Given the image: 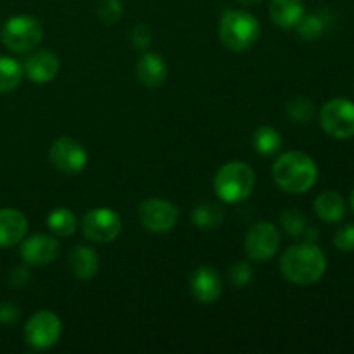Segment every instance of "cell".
<instances>
[{
  "mask_svg": "<svg viewBox=\"0 0 354 354\" xmlns=\"http://www.w3.org/2000/svg\"><path fill=\"white\" fill-rule=\"evenodd\" d=\"M327 270L325 252L315 242L294 244L280 259V272L289 282L296 286H313Z\"/></svg>",
  "mask_w": 354,
  "mask_h": 354,
  "instance_id": "6da1fadb",
  "label": "cell"
},
{
  "mask_svg": "<svg viewBox=\"0 0 354 354\" xmlns=\"http://www.w3.org/2000/svg\"><path fill=\"white\" fill-rule=\"evenodd\" d=\"M272 175L283 192L304 194L317 183L318 168L304 152L289 151L277 159Z\"/></svg>",
  "mask_w": 354,
  "mask_h": 354,
  "instance_id": "7a4b0ae2",
  "label": "cell"
},
{
  "mask_svg": "<svg viewBox=\"0 0 354 354\" xmlns=\"http://www.w3.org/2000/svg\"><path fill=\"white\" fill-rule=\"evenodd\" d=\"M218 33H220L221 44L228 50L245 52L254 47L256 41L259 40L261 26L258 19L248 10L232 9L221 16Z\"/></svg>",
  "mask_w": 354,
  "mask_h": 354,
  "instance_id": "3957f363",
  "label": "cell"
},
{
  "mask_svg": "<svg viewBox=\"0 0 354 354\" xmlns=\"http://www.w3.org/2000/svg\"><path fill=\"white\" fill-rule=\"evenodd\" d=\"M256 185L254 171L249 165L232 161L221 166L213 180L218 199L228 204H237L248 199Z\"/></svg>",
  "mask_w": 354,
  "mask_h": 354,
  "instance_id": "277c9868",
  "label": "cell"
},
{
  "mask_svg": "<svg viewBox=\"0 0 354 354\" xmlns=\"http://www.w3.org/2000/svg\"><path fill=\"white\" fill-rule=\"evenodd\" d=\"M0 38L10 52L24 54V52L35 50L40 45L44 38V26L37 17L17 14L6 21Z\"/></svg>",
  "mask_w": 354,
  "mask_h": 354,
  "instance_id": "5b68a950",
  "label": "cell"
},
{
  "mask_svg": "<svg viewBox=\"0 0 354 354\" xmlns=\"http://www.w3.org/2000/svg\"><path fill=\"white\" fill-rule=\"evenodd\" d=\"M62 334L61 318L54 311L41 310L30 317L24 327V341L35 351H45L57 344Z\"/></svg>",
  "mask_w": 354,
  "mask_h": 354,
  "instance_id": "8992f818",
  "label": "cell"
},
{
  "mask_svg": "<svg viewBox=\"0 0 354 354\" xmlns=\"http://www.w3.org/2000/svg\"><path fill=\"white\" fill-rule=\"evenodd\" d=\"M137 214L142 227L151 234H168L178 221L180 211L171 201L152 197V199L142 201Z\"/></svg>",
  "mask_w": 354,
  "mask_h": 354,
  "instance_id": "52a82bcc",
  "label": "cell"
},
{
  "mask_svg": "<svg viewBox=\"0 0 354 354\" xmlns=\"http://www.w3.org/2000/svg\"><path fill=\"white\" fill-rule=\"evenodd\" d=\"M82 230L88 241L97 244H109L120 237L123 230L120 214L109 207H95L86 211L82 220Z\"/></svg>",
  "mask_w": 354,
  "mask_h": 354,
  "instance_id": "ba28073f",
  "label": "cell"
},
{
  "mask_svg": "<svg viewBox=\"0 0 354 354\" xmlns=\"http://www.w3.org/2000/svg\"><path fill=\"white\" fill-rule=\"evenodd\" d=\"M320 124L330 137L344 140L354 135V104L348 99H332L320 111Z\"/></svg>",
  "mask_w": 354,
  "mask_h": 354,
  "instance_id": "9c48e42d",
  "label": "cell"
},
{
  "mask_svg": "<svg viewBox=\"0 0 354 354\" xmlns=\"http://www.w3.org/2000/svg\"><path fill=\"white\" fill-rule=\"evenodd\" d=\"M48 161L64 175H80L86 168L88 154L78 140L71 137H59L48 151Z\"/></svg>",
  "mask_w": 354,
  "mask_h": 354,
  "instance_id": "30bf717a",
  "label": "cell"
},
{
  "mask_svg": "<svg viewBox=\"0 0 354 354\" xmlns=\"http://www.w3.org/2000/svg\"><path fill=\"white\" fill-rule=\"evenodd\" d=\"M245 252L252 261H270L280 248V234L275 225L261 221L249 228L244 241Z\"/></svg>",
  "mask_w": 354,
  "mask_h": 354,
  "instance_id": "8fae6325",
  "label": "cell"
},
{
  "mask_svg": "<svg viewBox=\"0 0 354 354\" xmlns=\"http://www.w3.org/2000/svg\"><path fill=\"white\" fill-rule=\"evenodd\" d=\"M21 259L31 266H45L54 263L61 254V245L52 235L37 234L21 241Z\"/></svg>",
  "mask_w": 354,
  "mask_h": 354,
  "instance_id": "7c38bea8",
  "label": "cell"
},
{
  "mask_svg": "<svg viewBox=\"0 0 354 354\" xmlns=\"http://www.w3.org/2000/svg\"><path fill=\"white\" fill-rule=\"evenodd\" d=\"M61 62L59 57L50 50H35L24 59L23 71L30 78V82L44 85L52 82L57 76Z\"/></svg>",
  "mask_w": 354,
  "mask_h": 354,
  "instance_id": "4fadbf2b",
  "label": "cell"
},
{
  "mask_svg": "<svg viewBox=\"0 0 354 354\" xmlns=\"http://www.w3.org/2000/svg\"><path fill=\"white\" fill-rule=\"evenodd\" d=\"M190 294L196 297V301L204 304L214 303L221 296V279L218 272L211 266H199L196 272L190 275L189 280Z\"/></svg>",
  "mask_w": 354,
  "mask_h": 354,
  "instance_id": "5bb4252c",
  "label": "cell"
},
{
  "mask_svg": "<svg viewBox=\"0 0 354 354\" xmlns=\"http://www.w3.org/2000/svg\"><path fill=\"white\" fill-rule=\"evenodd\" d=\"M137 76L145 88H159L166 82L168 66L161 55L145 50L137 62Z\"/></svg>",
  "mask_w": 354,
  "mask_h": 354,
  "instance_id": "9a60e30c",
  "label": "cell"
},
{
  "mask_svg": "<svg viewBox=\"0 0 354 354\" xmlns=\"http://www.w3.org/2000/svg\"><path fill=\"white\" fill-rule=\"evenodd\" d=\"M28 232V220L21 211L3 207L0 209V248L19 244Z\"/></svg>",
  "mask_w": 354,
  "mask_h": 354,
  "instance_id": "2e32d148",
  "label": "cell"
},
{
  "mask_svg": "<svg viewBox=\"0 0 354 354\" xmlns=\"http://www.w3.org/2000/svg\"><path fill=\"white\" fill-rule=\"evenodd\" d=\"M69 268L78 280H92L99 272V256L90 245H75L69 252Z\"/></svg>",
  "mask_w": 354,
  "mask_h": 354,
  "instance_id": "e0dca14e",
  "label": "cell"
},
{
  "mask_svg": "<svg viewBox=\"0 0 354 354\" xmlns=\"http://www.w3.org/2000/svg\"><path fill=\"white\" fill-rule=\"evenodd\" d=\"M304 16V6L301 0H272L270 17L282 30H292Z\"/></svg>",
  "mask_w": 354,
  "mask_h": 354,
  "instance_id": "ac0fdd59",
  "label": "cell"
},
{
  "mask_svg": "<svg viewBox=\"0 0 354 354\" xmlns=\"http://www.w3.org/2000/svg\"><path fill=\"white\" fill-rule=\"evenodd\" d=\"M315 213L318 214V218L327 221V223H337V221L344 218V199L337 192L325 190V192L318 194V197L315 199Z\"/></svg>",
  "mask_w": 354,
  "mask_h": 354,
  "instance_id": "d6986e66",
  "label": "cell"
},
{
  "mask_svg": "<svg viewBox=\"0 0 354 354\" xmlns=\"http://www.w3.org/2000/svg\"><path fill=\"white\" fill-rule=\"evenodd\" d=\"M48 230L59 237H71L78 230V218L68 207H55L47 216Z\"/></svg>",
  "mask_w": 354,
  "mask_h": 354,
  "instance_id": "ffe728a7",
  "label": "cell"
},
{
  "mask_svg": "<svg viewBox=\"0 0 354 354\" xmlns=\"http://www.w3.org/2000/svg\"><path fill=\"white\" fill-rule=\"evenodd\" d=\"M23 64L9 55H0V93H10L23 82Z\"/></svg>",
  "mask_w": 354,
  "mask_h": 354,
  "instance_id": "44dd1931",
  "label": "cell"
},
{
  "mask_svg": "<svg viewBox=\"0 0 354 354\" xmlns=\"http://www.w3.org/2000/svg\"><path fill=\"white\" fill-rule=\"evenodd\" d=\"M252 147L259 156H265V158L277 154L282 147V135L273 127L256 128L252 135Z\"/></svg>",
  "mask_w": 354,
  "mask_h": 354,
  "instance_id": "7402d4cb",
  "label": "cell"
},
{
  "mask_svg": "<svg viewBox=\"0 0 354 354\" xmlns=\"http://www.w3.org/2000/svg\"><path fill=\"white\" fill-rule=\"evenodd\" d=\"M225 220V213L221 209V206L214 203H201L199 206L194 209L192 221L196 227L203 228V230H214V228L220 227Z\"/></svg>",
  "mask_w": 354,
  "mask_h": 354,
  "instance_id": "603a6c76",
  "label": "cell"
},
{
  "mask_svg": "<svg viewBox=\"0 0 354 354\" xmlns=\"http://www.w3.org/2000/svg\"><path fill=\"white\" fill-rule=\"evenodd\" d=\"M294 30L297 31L299 38H303V40L306 41L318 40L325 30V21L322 19V16H318V14H308V16L304 14Z\"/></svg>",
  "mask_w": 354,
  "mask_h": 354,
  "instance_id": "cb8c5ba5",
  "label": "cell"
},
{
  "mask_svg": "<svg viewBox=\"0 0 354 354\" xmlns=\"http://www.w3.org/2000/svg\"><path fill=\"white\" fill-rule=\"evenodd\" d=\"M287 116L294 121V123H310L315 116V104L311 100L304 99V97H296L290 100L286 107Z\"/></svg>",
  "mask_w": 354,
  "mask_h": 354,
  "instance_id": "d4e9b609",
  "label": "cell"
},
{
  "mask_svg": "<svg viewBox=\"0 0 354 354\" xmlns=\"http://www.w3.org/2000/svg\"><path fill=\"white\" fill-rule=\"evenodd\" d=\"M280 225L286 234L292 235V237H301L304 235L308 228L306 216L297 209H286L280 214Z\"/></svg>",
  "mask_w": 354,
  "mask_h": 354,
  "instance_id": "484cf974",
  "label": "cell"
},
{
  "mask_svg": "<svg viewBox=\"0 0 354 354\" xmlns=\"http://www.w3.org/2000/svg\"><path fill=\"white\" fill-rule=\"evenodd\" d=\"M97 14L102 23L116 24L123 16V3L120 0H100Z\"/></svg>",
  "mask_w": 354,
  "mask_h": 354,
  "instance_id": "4316f807",
  "label": "cell"
},
{
  "mask_svg": "<svg viewBox=\"0 0 354 354\" xmlns=\"http://www.w3.org/2000/svg\"><path fill=\"white\" fill-rule=\"evenodd\" d=\"M130 44L137 50H147L152 44V33L145 24H137L130 30Z\"/></svg>",
  "mask_w": 354,
  "mask_h": 354,
  "instance_id": "83f0119b",
  "label": "cell"
},
{
  "mask_svg": "<svg viewBox=\"0 0 354 354\" xmlns=\"http://www.w3.org/2000/svg\"><path fill=\"white\" fill-rule=\"evenodd\" d=\"M230 280L235 287H248L252 282V268L249 263L239 261L230 268Z\"/></svg>",
  "mask_w": 354,
  "mask_h": 354,
  "instance_id": "f1b7e54d",
  "label": "cell"
},
{
  "mask_svg": "<svg viewBox=\"0 0 354 354\" xmlns=\"http://www.w3.org/2000/svg\"><path fill=\"white\" fill-rule=\"evenodd\" d=\"M334 244L342 252L354 251V225H344L339 228L334 235Z\"/></svg>",
  "mask_w": 354,
  "mask_h": 354,
  "instance_id": "f546056e",
  "label": "cell"
},
{
  "mask_svg": "<svg viewBox=\"0 0 354 354\" xmlns=\"http://www.w3.org/2000/svg\"><path fill=\"white\" fill-rule=\"evenodd\" d=\"M19 320V310L17 306L10 303L0 304V324L3 325H14Z\"/></svg>",
  "mask_w": 354,
  "mask_h": 354,
  "instance_id": "4dcf8cb0",
  "label": "cell"
},
{
  "mask_svg": "<svg viewBox=\"0 0 354 354\" xmlns=\"http://www.w3.org/2000/svg\"><path fill=\"white\" fill-rule=\"evenodd\" d=\"M28 280H30V272L26 268H23V266L16 268L10 273V283H12V287H23Z\"/></svg>",
  "mask_w": 354,
  "mask_h": 354,
  "instance_id": "1f68e13d",
  "label": "cell"
},
{
  "mask_svg": "<svg viewBox=\"0 0 354 354\" xmlns=\"http://www.w3.org/2000/svg\"><path fill=\"white\" fill-rule=\"evenodd\" d=\"M239 2H241L242 6H254V3L261 2V0H239Z\"/></svg>",
  "mask_w": 354,
  "mask_h": 354,
  "instance_id": "d6a6232c",
  "label": "cell"
},
{
  "mask_svg": "<svg viewBox=\"0 0 354 354\" xmlns=\"http://www.w3.org/2000/svg\"><path fill=\"white\" fill-rule=\"evenodd\" d=\"M351 207H353V211H354V190H353V194H351Z\"/></svg>",
  "mask_w": 354,
  "mask_h": 354,
  "instance_id": "836d02e7",
  "label": "cell"
}]
</instances>
